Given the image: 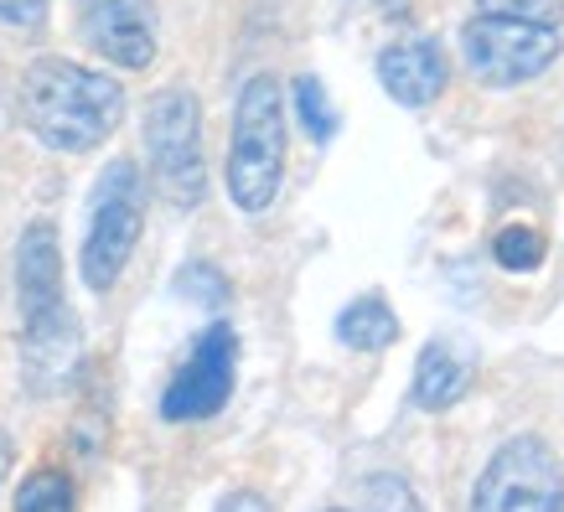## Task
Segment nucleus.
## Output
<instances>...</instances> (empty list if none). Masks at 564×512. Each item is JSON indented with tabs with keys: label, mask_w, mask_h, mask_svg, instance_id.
Instances as JSON below:
<instances>
[{
	"label": "nucleus",
	"mask_w": 564,
	"mask_h": 512,
	"mask_svg": "<svg viewBox=\"0 0 564 512\" xmlns=\"http://www.w3.org/2000/svg\"><path fill=\"white\" fill-rule=\"evenodd\" d=\"M332 512H343V508H332Z\"/></svg>",
	"instance_id": "5701e85b"
},
{
	"label": "nucleus",
	"mask_w": 564,
	"mask_h": 512,
	"mask_svg": "<svg viewBox=\"0 0 564 512\" xmlns=\"http://www.w3.org/2000/svg\"><path fill=\"white\" fill-rule=\"evenodd\" d=\"M78 362H84V337H78L68 306L42 316V322L21 326V368H26L32 393L68 389L73 373H78Z\"/></svg>",
	"instance_id": "1a4fd4ad"
},
{
	"label": "nucleus",
	"mask_w": 564,
	"mask_h": 512,
	"mask_svg": "<svg viewBox=\"0 0 564 512\" xmlns=\"http://www.w3.org/2000/svg\"><path fill=\"white\" fill-rule=\"evenodd\" d=\"M17 301H21V326L42 322L52 311H63V254H57V233L52 222H32L21 233L17 249Z\"/></svg>",
	"instance_id": "9b49d317"
},
{
	"label": "nucleus",
	"mask_w": 564,
	"mask_h": 512,
	"mask_svg": "<svg viewBox=\"0 0 564 512\" xmlns=\"http://www.w3.org/2000/svg\"><path fill=\"white\" fill-rule=\"evenodd\" d=\"M21 120L47 151H99L124 120V88L73 57H36L21 73Z\"/></svg>",
	"instance_id": "f257e3e1"
},
{
	"label": "nucleus",
	"mask_w": 564,
	"mask_h": 512,
	"mask_svg": "<svg viewBox=\"0 0 564 512\" xmlns=\"http://www.w3.org/2000/svg\"><path fill=\"white\" fill-rule=\"evenodd\" d=\"M481 11H492V17H518V21H539V26H560L564 0H481Z\"/></svg>",
	"instance_id": "f3484780"
},
{
	"label": "nucleus",
	"mask_w": 564,
	"mask_h": 512,
	"mask_svg": "<svg viewBox=\"0 0 564 512\" xmlns=\"http://www.w3.org/2000/svg\"><path fill=\"white\" fill-rule=\"evenodd\" d=\"M368 502H373V512H420L399 477H368Z\"/></svg>",
	"instance_id": "a211bd4d"
},
{
	"label": "nucleus",
	"mask_w": 564,
	"mask_h": 512,
	"mask_svg": "<svg viewBox=\"0 0 564 512\" xmlns=\"http://www.w3.org/2000/svg\"><path fill=\"white\" fill-rule=\"evenodd\" d=\"M560 512H564V502H560Z\"/></svg>",
	"instance_id": "b1692460"
},
{
	"label": "nucleus",
	"mask_w": 564,
	"mask_h": 512,
	"mask_svg": "<svg viewBox=\"0 0 564 512\" xmlns=\"http://www.w3.org/2000/svg\"><path fill=\"white\" fill-rule=\"evenodd\" d=\"M213 512H270V502H264L259 492H249V487H239V492L223 497V502H218Z\"/></svg>",
	"instance_id": "412c9836"
},
{
	"label": "nucleus",
	"mask_w": 564,
	"mask_h": 512,
	"mask_svg": "<svg viewBox=\"0 0 564 512\" xmlns=\"http://www.w3.org/2000/svg\"><path fill=\"white\" fill-rule=\"evenodd\" d=\"M234 373H239V331L228 322H213L203 337L192 341L187 362L172 373L166 393H161V414L172 425H192V420H213L234 393Z\"/></svg>",
	"instance_id": "0eeeda50"
},
{
	"label": "nucleus",
	"mask_w": 564,
	"mask_h": 512,
	"mask_svg": "<svg viewBox=\"0 0 564 512\" xmlns=\"http://www.w3.org/2000/svg\"><path fill=\"white\" fill-rule=\"evenodd\" d=\"M78 26L88 47L115 68L145 73L155 63V47H161L155 0H78Z\"/></svg>",
	"instance_id": "6e6552de"
},
{
	"label": "nucleus",
	"mask_w": 564,
	"mask_h": 512,
	"mask_svg": "<svg viewBox=\"0 0 564 512\" xmlns=\"http://www.w3.org/2000/svg\"><path fill=\"white\" fill-rule=\"evenodd\" d=\"M47 11H52V0H0V21L17 26V32H36L47 21Z\"/></svg>",
	"instance_id": "6ab92c4d"
},
{
	"label": "nucleus",
	"mask_w": 564,
	"mask_h": 512,
	"mask_svg": "<svg viewBox=\"0 0 564 512\" xmlns=\"http://www.w3.org/2000/svg\"><path fill=\"white\" fill-rule=\"evenodd\" d=\"M462 57L477 84L518 88V84H529V78H539L560 57V26H539V21L481 11V17H471L462 26Z\"/></svg>",
	"instance_id": "39448f33"
},
{
	"label": "nucleus",
	"mask_w": 564,
	"mask_h": 512,
	"mask_svg": "<svg viewBox=\"0 0 564 512\" xmlns=\"http://www.w3.org/2000/svg\"><path fill=\"white\" fill-rule=\"evenodd\" d=\"M182 295H192V301H207V306H218V301H223L218 270H207V264H192V270H182Z\"/></svg>",
	"instance_id": "aec40b11"
},
{
	"label": "nucleus",
	"mask_w": 564,
	"mask_h": 512,
	"mask_svg": "<svg viewBox=\"0 0 564 512\" xmlns=\"http://www.w3.org/2000/svg\"><path fill=\"white\" fill-rule=\"evenodd\" d=\"M393 337H399V316L383 295H358L337 316V341L352 352H383V347H393Z\"/></svg>",
	"instance_id": "ddd939ff"
},
{
	"label": "nucleus",
	"mask_w": 564,
	"mask_h": 512,
	"mask_svg": "<svg viewBox=\"0 0 564 512\" xmlns=\"http://www.w3.org/2000/svg\"><path fill=\"white\" fill-rule=\"evenodd\" d=\"M17 512H78V497H73V481L57 471V466H42L21 481L17 492Z\"/></svg>",
	"instance_id": "4468645a"
},
{
	"label": "nucleus",
	"mask_w": 564,
	"mask_h": 512,
	"mask_svg": "<svg viewBox=\"0 0 564 512\" xmlns=\"http://www.w3.org/2000/svg\"><path fill=\"white\" fill-rule=\"evenodd\" d=\"M471 389V352L456 341H425V352L414 362V404L420 410H451Z\"/></svg>",
	"instance_id": "f8f14e48"
},
{
	"label": "nucleus",
	"mask_w": 564,
	"mask_h": 512,
	"mask_svg": "<svg viewBox=\"0 0 564 512\" xmlns=\"http://www.w3.org/2000/svg\"><path fill=\"white\" fill-rule=\"evenodd\" d=\"M492 254H497V264H502V270L529 274V270H539V264H544L549 249H544V233H539V228H529V222H513V228H502V233H497Z\"/></svg>",
	"instance_id": "dca6fc26"
},
{
	"label": "nucleus",
	"mask_w": 564,
	"mask_h": 512,
	"mask_svg": "<svg viewBox=\"0 0 564 512\" xmlns=\"http://www.w3.org/2000/svg\"><path fill=\"white\" fill-rule=\"evenodd\" d=\"M145 228V176L135 161H109L104 176L94 182V207H88V233H84V270L88 291H115V280L124 274L130 254Z\"/></svg>",
	"instance_id": "20e7f679"
},
{
	"label": "nucleus",
	"mask_w": 564,
	"mask_h": 512,
	"mask_svg": "<svg viewBox=\"0 0 564 512\" xmlns=\"http://www.w3.org/2000/svg\"><path fill=\"white\" fill-rule=\"evenodd\" d=\"M445 78H451V63H445L441 42H430V36H404L378 52V84L404 109L435 104L445 94Z\"/></svg>",
	"instance_id": "9d476101"
},
{
	"label": "nucleus",
	"mask_w": 564,
	"mask_h": 512,
	"mask_svg": "<svg viewBox=\"0 0 564 512\" xmlns=\"http://www.w3.org/2000/svg\"><path fill=\"white\" fill-rule=\"evenodd\" d=\"M291 99H295V120L306 124L311 140H332V135H337V109H332L326 84L316 78V73H301V78H295Z\"/></svg>",
	"instance_id": "2eb2a0df"
},
{
	"label": "nucleus",
	"mask_w": 564,
	"mask_h": 512,
	"mask_svg": "<svg viewBox=\"0 0 564 512\" xmlns=\"http://www.w3.org/2000/svg\"><path fill=\"white\" fill-rule=\"evenodd\" d=\"M564 471L539 435H518L481 466L471 512H560Z\"/></svg>",
	"instance_id": "423d86ee"
},
{
	"label": "nucleus",
	"mask_w": 564,
	"mask_h": 512,
	"mask_svg": "<svg viewBox=\"0 0 564 512\" xmlns=\"http://www.w3.org/2000/svg\"><path fill=\"white\" fill-rule=\"evenodd\" d=\"M145 161L161 197L182 213L203 203L207 192V155H203V104L192 88H161L145 99Z\"/></svg>",
	"instance_id": "7ed1b4c3"
},
{
	"label": "nucleus",
	"mask_w": 564,
	"mask_h": 512,
	"mask_svg": "<svg viewBox=\"0 0 564 512\" xmlns=\"http://www.w3.org/2000/svg\"><path fill=\"white\" fill-rule=\"evenodd\" d=\"M6 466H11V435L0 429V477H6Z\"/></svg>",
	"instance_id": "4be33fe9"
},
{
	"label": "nucleus",
	"mask_w": 564,
	"mask_h": 512,
	"mask_svg": "<svg viewBox=\"0 0 564 512\" xmlns=\"http://www.w3.org/2000/svg\"><path fill=\"white\" fill-rule=\"evenodd\" d=\"M285 145H291V124H285V88L274 73H254L239 88L234 104V135H228V197L239 213H264L280 197L285 182Z\"/></svg>",
	"instance_id": "f03ea898"
}]
</instances>
